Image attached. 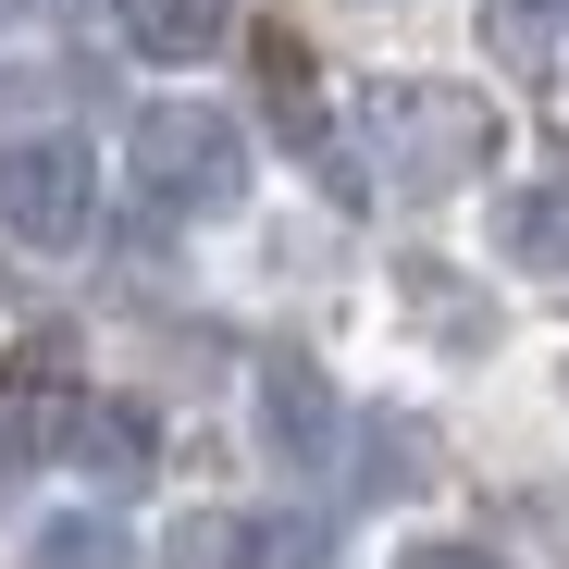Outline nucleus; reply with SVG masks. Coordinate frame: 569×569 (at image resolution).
<instances>
[{
	"label": "nucleus",
	"mask_w": 569,
	"mask_h": 569,
	"mask_svg": "<svg viewBox=\"0 0 569 569\" xmlns=\"http://www.w3.org/2000/svg\"><path fill=\"white\" fill-rule=\"evenodd\" d=\"M371 137H385V173L421 186V199H446V186L470 173H496V100L483 87H433V74H397V87H371Z\"/></svg>",
	"instance_id": "f257e3e1"
},
{
	"label": "nucleus",
	"mask_w": 569,
	"mask_h": 569,
	"mask_svg": "<svg viewBox=\"0 0 569 569\" xmlns=\"http://www.w3.org/2000/svg\"><path fill=\"white\" fill-rule=\"evenodd\" d=\"M124 161L149 173L161 211H236L248 199V124L211 112V100H149L137 137H124Z\"/></svg>",
	"instance_id": "f03ea898"
},
{
	"label": "nucleus",
	"mask_w": 569,
	"mask_h": 569,
	"mask_svg": "<svg viewBox=\"0 0 569 569\" xmlns=\"http://www.w3.org/2000/svg\"><path fill=\"white\" fill-rule=\"evenodd\" d=\"M0 223H13L26 248H74L87 223H100V161H87L74 137H13L0 149Z\"/></svg>",
	"instance_id": "7ed1b4c3"
},
{
	"label": "nucleus",
	"mask_w": 569,
	"mask_h": 569,
	"mask_svg": "<svg viewBox=\"0 0 569 569\" xmlns=\"http://www.w3.org/2000/svg\"><path fill=\"white\" fill-rule=\"evenodd\" d=\"M335 433H347V409H335L322 371H310V359H260V446H272V458H298V470H322Z\"/></svg>",
	"instance_id": "20e7f679"
},
{
	"label": "nucleus",
	"mask_w": 569,
	"mask_h": 569,
	"mask_svg": "<svg viewBox=\"0 0 569 569\" xmlns=\"http://www.w3.org/2000/svg\"><path fill=\"white\" fill-rule=\"evenodd\" d=\"M74 458H87V483H100V496H137V483H149V458H161V433H149L137 397H100V409L74 421Z\"/></svg>",
	"instance_id": "39448f33"
},
{
	"label": "nucleus",
	"mask_w": 569,
	"mask_h": 569,
	"mask_svg": "<svg viewBox=\"0 0 569 569\" xmlns=\"http://www.w3.org/2000/svg\"><path fill=\"white\" fill-rule=\"evenodd\" d=\"M496 260L508 272H569V186H508L496 199Z\"/></svg>",
	"instance_id": "423d86ee"
},
{
	"label": "nucleus",
	"mask_w": 569,
	"mask_h": 569,
	"mask_svg": "<svg viewBox=\"0 0 569 569\" xmlns=\"http://www.w3.org/2000/svg\"><path fill=\"white\" fill-rule=\"evenodd\" d=\"M124 38L149 62H211L236 38V0H124Z\"/></svg>",
	"instance_id": "0eeeda50"
},
{
	"label": "nucleus",
	"mask_w": 569,
	"mask_h": 569,
	"mask_svg": "<svg viewBox=\"0 0 569 569\" xmlns=\"http://www.w3.org/2000/svg\"><path fill=\"white\" fill-rule=\"evenodd\" d=\"M26 569H137V532L100 520V508H62V520H38Z\"/></svg>",
	"instance_id": "6e6552de"
},
{
	"label": "nucleus",
	"mask_w": 569,
	"mask_h": 569,
	"mask_svg": "<svg viewBox=\"0 0 569 569\" xmlns=\"http://www.w3.org/2000/svg\"><path fill=\"white\" fill-rule=\"evenodd\" d=\"M260 545H272V532H260L248 508H199V520L161 545V569H260Z\"/></svg>",
	"instance_id": "1a4fd4ad"
},
{
	"label": "nucleus",
	"mask_w": 569,
	"mask_h": 569,
	"mask_svg": "<svg viewBox=\"0 0 569 569\" xmlns=\"http://www.w3.org/2000/svg\"><path fill=\"white\" fill-rule=\"evenodd\" d=\"M545 38H557V0H483V50H496L508 74H532Z\"/></svg>",
	"instance_id": "9d476101"
},
{
	"label": "nucleus",
	"mask_w": 569,
	"mask_h": 569,
	"mask_svg": "<svg viewBox=\"0 0 569 569\" xmlns=\"http://www.w3.org/2000/svg\"><path fill=\"white\" fill-rule=\"evenodd\" d=\"M385 569H508L496 545H458V532H421V545H397Z\"/></svg>",
	"instance_id": "9b49d317"
},
{
	"label": "nucleus",
	"mask_w": 569,
	"mask_h": 569,
	"mask_svg": "<svg viewBox=\"0 0 569 569\" xmlns=\"http://www.w3.org/2000/svg\"><path fill=\"white\" fill-rule=\"evenodd\" d=\"M50 433H62V409H50V397H26L13 421H0V470H26V458L50 446Z\"/></svg>",
	"instance_id": "f8f14e48"
}]
</instances>
